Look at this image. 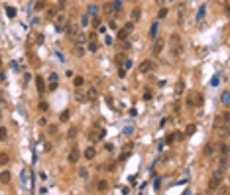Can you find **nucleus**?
Wrapping results in <instances>:
<instances>
[{
  "mask_svg": "<svg viewBox=\"0 0 230 195\" xmlns=\"http://www.w3.org/2000/svg\"><path fill=\"white\" fill-rule=\"evenodd\" d=\"M100 138H104V130L99 128V126H94V130L89 132V140H91V142H99Z\"/></svg>",
  "mask_w": 230,
  "mask_h": 195,
  "instance_id": "nucleus-2",
  "label": "nucleus"
},
{
  "mask_svg": "<svg viewBox=\"0 0 230 195\" xmlns=\"http://www.w3.org/2000/svg\"><path fill=\"white\" fill-rule=\"evenodd\" d=\"M0 118H2V114H0Z\"/></svg>",
  "mask_w": 230,
  "mask_h": 195,
  "instance_id": "nucleus-53",
  "label": "nucleus"
},
{
  "mask_svg": "<svg viewBox=\"0 0 230 195\" xmlns=\"http://www.w3.org/2000/svg\"><path fill=\"white\" fill-rule=\"evenodd\" d=\"M2 79H4V77H2V75H0V83H2Z\"/></svg>",
  "mask_w": 230,
  "mask_h": 195,
  "instance_id": "nucleus-51",
  "label": "nucleus"
},
{
  "mask_svg": "<svg viewBox=\"0 0 230 195\" xmlns=\"http://www.w3.org/2000/svg\"><path fill=\"white\" fill-rule=\"evenodd\" d=\"M38 109H40V111H47V109H49V104H47L45 101H41V103L38 104Z\"/></svg>",
  "mask_w": 230,
  "mask_h": 195,
  "instance_id": "nucleus-33",
  "label": "nucleus"
},
{
  "mask_svg": "<svg viewBox=\"0 0 230 195\" xmlns=\"http://www.w3.org/2000/svg\"><path fill=\"white\" fill-rule=\"evenodd\" d=\"M10 179H12L10 171H8V169H4V171L0 174V183H10Z\"/></svg>",
  "mask_w": 230,
  "mask_h": 195,
  "instance_id": "nucleus-13",
  "label": "nucleus"
},
{
  "mask_svg": "<svg viewBox=\"0 0 230 195\" xmlns=\"http://www.w3.org/2000/svg\"><path fill=\"white\" fill-rule=\"evenodd\" d=\"M94 156H97V150L92 148V146H89V148L85 150V158H87V160H92Z\"/></svg>",
  "mask_w": 230,
  "mask_h": 195,
  "instance_id": "nucleus-15",
  "label": "nucleus"
},
{
  "mask_svg": "<svg viewBox=\"0 0 230 195\" xmlns=\"http://www.w3.org/2000/svg\"><path fill=\"white\" fill-rule=\"evenodd\" d=\"M144 99H146V101H150V99H151V93H150V91H146V95H144Z\"/></svg>",
  "mask_w": 230,
  "mask_h": 195,
  "instance_id": "nucleus-48",
  "label": "nucleus"
},
{
  "mask_svg": "<svg viewBox=\"0 0 230 195\" xmlns=\"http://www.w3.org/2000/svg\"><path fill=\"white\" fill-rule=\"evenodd\" d=\"M79 158H81L79 150H77V148H73L71 152H69V156H67V160H69L71 164H75V162H79Z\"/></svg>",
  "mask_w": 230,
  "mask_h": 195,
  "instance_id": "nucleus-5",
  "label": "nucleus"
},
{
  "mask_svg": "<svg viewBox=\"0 0 230 195\" xmlns=\"http://www.w3.org/2000/svg\"><path fill=\"white\" fill-rule=\"evenodd\" d=\"M6 14L10 16V18H14V16H16V8H12V6H6Z\"/></svg>",
  "mask_w": 230,
  "mask_h": 195,
  "instance_id": "nucleus-29",
  "label": "nucleus"
},
{
  "mask_svg": "<svg viewBox=\"0 0 230 195\" xmlns=\"http://www.w3.org/2000/svg\"><path fill=\"white\" fill-rule=\"evenodd\" d=\"M89 49H91V51H97V49H99V44H97V41H91V44H89Z\"/></svg>",
  "mask_w": 230,
  "mask_h": 195,
  "instance_id": "nucleus-34",
  "label": "nucleus"
},
{
  "mask_svg": "<svg viewBox=\"0 0 230 195\" xmlns=\"http://www.w3.org/2000/svg\"><path fill=\"white\" fill-rule=\"evenodd\" d=\"M38 124H40V126H47V120H45V118H40V120H38Z\"/></svg>",
  "mask_w": 230,
  "mask_h": 195,
  "instance_id": "nucleus-44",
  "label": "nucleus"
},
{
  "mask_svg": "<svg viewBox=\"0 0 230 195\" xmlns=\"http://www.w3.org/2000/svg\"><path fill=\"white\" fill-rule=\"evenodd\" d=\"M43 8H45V0H38V2H35V10L40 12V10H43Z\"/></svg>",
  "mask_w": 230,
  "mask_h": 195,
  "instance_id": "nucleus-27",
  "label": "nucleus"
},
{
  "mask_svg": "<svg viewBox=\"0 0 230 195\" xmlns=\"http://www.w3.org/2000/svg\"><path fill=\"white\" fill-rule=\"evenodd\" d=\"M130 152H132V142H128V144L124 146V150H122V158L130 156Z\"/></svg>",
  "mask_w": 230,
  "mask_h": 195,
  "instance_id": "nucleus-22",
  "label": "nucleus"
},
{
  "mask_svg": "<svg viewBox=\"0 0 230 195\" xmlns=\"http://www.w3.org/2000/svg\"><path fill=\"white\" fill-rule=\"evenodd\" d=\"M77 132H79V130L75 128V126H71V128H69V132H67V138H69V140H71V138H75V136H77Z\"/></svg>",
  "mask_w": 230,
  "mask_h": 195,
  "instance_id": "nucleus-26",
  "label": "nucleus"
},
{
  "mask_svg": "<svg viewBox=\"0 0 230 195\" xmlns=\"http://www.w3.org/2000/svg\"><path fill=\"white\" fill-rule=\"evenodd\" d=\"M8 138V130L4 126H0V140H6Z\"/></svg>",
  "mask_w": 230,
  "mask_h": 195,
  "instance_id": "nucleus-28",
  "label": "nucleus"
},
{
  "mask_svg": "<svg viewBox=\"0 0 230 195\" xmlns=\"http://www.w3.org/2000/svg\"><path fill=\"white\" fill-rule=\"evenodd\" d=\"M97 189H99V191H106V189H108V183H106L104 179H100V181L97 183Z\"/></svg>",
  "mask_w": 230,
  "mask_h": 195,
  "instance_id": "nucleus-23",
  "label": "nucleus"
},
{
  "mask_svg": "<svg viewBox=\"0 0 230 195\" xmlns=\"http://www.w3.org/2000/svg\"><path fill=\"white\" fill-rule=\"evenodd\" d=\"M57 89V81H49V91H55Z\"/></svg>",
  "mask_w": 230,
  "mask_h": 195,
  "instance_id": "nucleus-37",
  "label": "nucleus"
},
{
  "mask_svg": "<svg viewBox=\"0 0 230 195\" xmlns=\"http://www.w3.org/2000/svg\"><path fill=\"white\" fill-rule=\"evenodd\" d=\"M158 16H159V18H165V16H167V8H161Z\"/></svg>",
  "mask_w": 230,
  "mask_h": 195,
  "instance_id": "nucleus-38",
  "label": "nucleus"
},
{
  "mask_svg": "<svg viewBox=\"0 0 230 195\" xmlns=\"http://www.w3.org/2000/svg\"><path fill=\"white\" fill-rule=\"evenodd\" d=\"M112 10H114V8H112V4H106V6H104V14H106V16H108Z\"/></svg>",
  "mask_w": 230,
  "mask_h": 195,
  "instance_id": "nucleus-36",
  "label": "nucleus"
},
{
  "mask_svg": "<svg viewBox=\"0 0 230 195\" xmlns=\"http://www.w3.org/2000/svg\"><path fill=\"white\" fill-rule=\"evenodd\" d=\"M85 41H87V36H85V32H81V30H79V32L75 34V44H81V46H83Z\"/></svg>",
  "mask_w": 230,
  "mask_h": 195,
  "instance_id": "nucleus-12",
  "label": "nucleus"
},
{
  "mask_svg": "<svg viewBox=\"0 0 230 195\" xmlns=\"http://www.w3.org/2000/svg\"><path fill=\"white\" fill-rule=\"evenodd\" d=\"M69 116H71V112L69 111H63L59 114V122H67V120H69Z\"/></svg>",
  "mask_w": 230,
  "mask_h": 195,
  "instance_id": "nucleus-21",
  "label": "nucleus"
},
{
  "mask_svg": "<svg viewBox=\"0 0 230 195\" xmlns=\"http://www.w3.org/2000/svg\"><path fill=\"white\" fill-rule=\"evenodd\" d=\"M97 97H99V91L91 87V89L87 91V99H89V101H97Z\"/></svg>",
  "mask_w": 230,
  "mask_h": 195,
  "instance_id": "nucleus-14",
  "label": "nucleus"
},
{
  "mask_svg": "<svg viewBox=\"0 0 230 195\" xmlns=\"http://www.w3.org/2000/svg\"><path fill=\"white\" fill-rule=\"evenodd\" d=\"M175 91H177V95L183 91V83H177V89H175Z\"/></svg>",
  "mask_w": 230,
  "mask_h": 195,
  "instance_id": "nucleus-46",
  "label": "nucleus"
},
{
  "mask_svg": "<svg viewBox=\"0 0 230 195\" xmlns=\"http://www.w3.org/2000/svg\"><path fill=\"white\" fill-rule=\"evenodd\" d=\"M163 46H165L163 39H155V44H153V55H159V53L163 51Z\"/></svg>",
  "mask_w": 230,
  "mask_h": 195,
  "instance_id": "nucleus-4",
  "label": "nucleus"
},
{
  "mask_svg": "<svg viewBox=\"0 0 230 195\" xmlns=\"http://www.w3.org/2000/svg\"><path fill=\"white\" fill-rule=\"evenodd\" d=\"M55 26H57V30H63L65 28V14H59L55 18Z\"/></svg>",
  "mask_w": 230,
  "mask_h": 195,
  "instance_id": "nucleus-10",
  "label": "nucleus"
},
{
  "mask_svg": "<svg viewBox=\"0 0 230 195\" xmlns=\"http://www.w3.org/2000/svg\"><path fill=\"white\" fill-rule=\"evenodd\" d=\"M49 134H51V136H53V134H57V126H55V124L49 126Z\"/></svg>",
  "mask_w": 230,
  "mask_h": 195,
  "instance_id": "nucleus-42",
  "label": "nucleus"
},
{
  "mask_svg": "<svg viewBox=\"0 0 230 195\" xmlns=\"http://www.w3.org/2000/svg\"><path fill=\"white\" fill-rule=\"evenodd\" d=\"M87 39H89V41H94V39H97V32L89 34V36H87Z\"/></svg>",
  "mask_w": 230,
  "mask_h": 195,
  "instance_id": "nucleus-40",
  "label": "nucleus"
},
{
  "mask_svg": "<svg viewBox=\"0 0 230 195\" xmlns=\"http://www.w3.org/2000/svg\"><path fill=\"white\" fill-rule=\"evenodd\" d=\"M218 2H220V4H224V6L228 8V0H218Z\"/></svg>",
  "mask_w": 230,
  "mask_h": 195,
  "instance_id": "nucleus-49",
  "label": "nucleus"
},
{
  "mask_svg": "<svg viewBox=\"0 0 230 195\" xmlns=\"http://www.w3.org/2000/svg\"><path fill=\"white\" fill-rule=\"evenodd\" d=\"M212 154H214V146H212V144H207V146H204V156L210 158Z\"/></svg>",
  "mask_w": 230,
  "mask_h": 195,
  "instance_id": "nucleus-17",
  "label": "nucleus"
},
{
  "mask_svg": "<svg viewBox=\"0 0 230 195\" xmlns=\"http://www.w3.org/2000/svg\"><path fill=\"white\" fill-rule=\"evenodd\" d=\"M132 30H134V22H128V24H124V26L118 30V39H126V38L132 34Z\"/></svg>",
  "mask_w": 230,
  "mask_h": 195,
  "instance_id": "nucleus-1",
  "label": "nucleus"
},
{
  "mask_svg": "<svg viewBox=\"0 0 230 195\" xmlns=\"http://www.w3.org/2000/svg\"><path fill=\"white\" fill-rule=\"evenodd\" d=\"M124 59H126V57H124V55H122V53H120V55H116V61H118V63H122Z\"/></svg>",
  "mask_w": 230,
  "mask_h": 195,
  "instance_id": "nucleus-45",
  "label": "nucleus"
},
{
  "mask_svg": "<svg viewBox=\"0 0 230 195\" xmlns=\"http://www.w3.org/2000/svg\"><path fill=\"white\" fill-rule=\"evenodd\" d=\"M130 16H132V22H136V20H140V16H142V10H140V8H134Z\"/></svg>",
  "mask_w": 230,
  "mask_h": 195,
  "instance_id": "nucleus-18",
  "label": "nucleus"
},
{
  "mask_svg": "<svg viewBox=\"0 0 230 195\" xmlns=\"http://www.w3.org/2000/svg\"><path fill=\"white\" fill-rule=\"evenodd\" d=\"M220 154H222V156H228V144H222V146H220Z\"/></svg>",
  "mask_w": 230,
  "mask_h": 195,
  "instance_id": "nucleus-32",
  "label": "nucleus"
},
{
  "mask_svg": "<svg viewBox=\"0 0 230 195\" xmlns=\"http://www.w3.org/2000/svg\"><path fill=\"white\" fill-rule=\"evenodd\" d=\"M165 142H167V144H171V142H173V134H169V136L165 138Z\"/></svg>",
  "mask_w": 230,
  "mask_h": 195,
  "instance_id": "nucleus-47",
  "label": "nucleus"
},
{
  "mask_svg": "<svg viewBox=\"0 0 230 195\" xmlns=\"http://www.w3.org/2000/svg\"><path fill=\"white\" fill-rule=\"evenodd\" d=\"M92 26L99 28V26H100V18H94V20H92Z\"/></svg>",
  "mask_w": 230,
  "mask_h": 195,
  "instance_id": "nucleus-43",
  "label": "nucleus"
},
{
  "mask_svg": "<svg viewBox=\"0 0 230 195\" xmlns=\"http://www.w3.org/2000/svg\"><path fill=\"white\" fill-rule=\"evenodd\" d=\"M158 34V24H151V28H150V38H153Z\"/></svg>",
  "mask_w": 230,
  "mask_h": 195,
  "instance_id": "nucleus-30",
  "label": "nucleus"
},
{
  "mask_svg": "<svg viewBox=\"0 0 230 195\" xmlns=\"http://www.w3.org/2000/svg\"><path fill=\"white\" fill-rule=\"evenodd\" d=\"M67 4V0H59V6H65Z\"/></svg>",
  "mask_w": 230,
  "mask_h": 195,
  "instance_id": "nucleus-50",
  "label": "nucleus"
},
{
  "mask_svg": "<svg viewBox=\"0 0 230 195\" xmlns=\"http://www.w3.org/2000/svg\"><path fill=\"white\" fill-rule=\"evenodd\" d=\"M55 14H57V12H55L53 8H51V10H47V18H49V20H51V18H55Z\"/></svg>",
  "mask_w": 230,
  "mask_h": 195,
  "instance_id": "nucleus-39",
  "label": "nucleus"
},
{
  "mask_svg": "<svg viewBox=\"0 0 230 195\" xmlns=\"http://www.w3.org/2000/svg\"><path fill=\"white\" fill-rule=\"evenodd\" d=\"M65 32H67V36H69V38H75V34L79 32V28L73 26V24H67V26H65Z\"/></svg>",
  "mask_w": 230,
  "mask_h": 195,
  "instance_id": "nucleus-9",
  "label": "nucleus"
},
{
  "mask_svg": "<svg viewBox=\"0 0 230 195\" xmlns=\"http://www.w3.org/2000/svg\"><path fill=\"white\" fill-rule=\"evenodd\" d=\"M79 176H81V177H87V176H89V171H87V168H81V169H79Z\"/></svg>",
  "mask_w": 230,
  "mask_h": 195,
  "instance_id": "nucleus-35",
  "label": "nucleus"
},
{
  "mask_svg": "<svg viewBox=\"0 0 230 195\" xmlns=\"http://www.w3.org/2000/svg\"><path fill=\"white\" fill-rule=\"evenodd\" d=\"M181 51H183V46H181V44H175V46L171 47V53H173V55H181Z\"/></svg>",
  "mask_w": 230,
  "mask_h": 195,
  "instance_id": "nucleus-19",
  "label": "nucleus"
},
{
  "mask_svg": "<svg viewBox=\"0 0 230 195\" xmlns=\"http://www.w3.org/2000/svg\"><path fill=\"white\" fill-rule=\"evenodd\" d=\"M0 65H2V59H0Z\"/></svg>",
  "mask_w": 230,
  "mask_h": 195,
  "instance_id": "nucleus-52",
  "label": "nucleus"
},
{
  "mask_svg": "<svg viewBox=\"0 0 230 195\" xmlns=\"http://www.w3.org/2000/svg\"><path fill=\"white\" fill-rule=\"evenodd\" d=\"M218 185H220V177H218V176H212V179H210V183H209V193H210V191H214Z\"/></svg>",
  "mask_w": 230,
  "mask_h": 195,
  "instance_id": "nucleus-7",
  "label": "nucleus"
},
{
  "mask_svg": "<svg viewBox=\"0 0 230 195\" xmlns=\"http://www.w3.org/2000/svg\"><path fill=\"white\" fill-rule=\"evenodd\" d=\"M41 41H43V36L38 34V32H32L28 36V44H30V46H35V44H41Z\"/></svg>",
  "mask_w": 230,
  "mask_h": 195,
  "instance_id": "nucleus-3",
  "label": "nucleus"
},
{
  "mask_svg": "<svg viewBox=\"0 0 230 195\" xmlns=\"http://www.w3.org/2000/svg\"><path fill=\"white\" fill-rule=\"evenodd\" d=\"M73 83H75V87H81V85L85 83V79H83V77H75V79H73Z\"/></svg>",
  "mask_w": 230,
  "mask_h": 195,
  "instance_id": "nucleus-31",
  "label": "nucleus"
},
{
  "mask_svg": "<svg viewBox=\"0 0 230 195\" xmlns=\"http://www.w3.org/2000/svg\"><path fill=\"white\" fill-rule=\"evenodd\" d=\"M8 162H10V156H8L6 152H2V154H0V166H6Z\"/></svg>",
  "mask_w": 230,
  "mask_h": 195,
  "instance_id": "nucleus-20",
  "label": "nucleus"
},
{
  "mask_svg": "<svg viewBox=\"0 0 230 195\" xmlns=\"http://www.w3.org/2000/svg\"><path fill=\"white\" fill-rule=\"evenodd\" d=\"M35 85H38V91H40V93L45 91V83H43V77H35Z\"/></svg>",
  "mask_w": 230,
  "mask_h": 195,
  "instance_id": "nucleus-16",
  "label": "nucleus"
},
{
  "mask_svg": "<svg viewBox=\"0 0 230 195\" xmlns=\"http://www.w3.org/2000/svg\"><path fill=\"white\" fill-rule=\"evenodd\" d=\"M187 104H189V106H195V97H193V95L187 99Z\"/></svg>",
  "mask_w": 230,
  "mask_h": 195,
  "instance_id": "nucleus-41",
  "label": "nucleus"
},
{
  "mask_svg": "<svg viewBox=\"0 0 230 195\" xmlns=\"http://www.w3.org/2000/svg\"><path fill=\"white\" fill-rule=\"evenodd\" d=\"M195 130H197V126H195V124H189L187 130H185V134H187V136H193V134H195Z\"/></svg>",
  "mask_w": 230,
  "mask_h": 195,
  "instance_id": "nucleus-25",
  "label": "nucleus"
},
{
  "mask_svg": "<svg viewBox=\"0 0 230 195\" xmlns=\"http://www.w3.org/2000/svg\"><path fill=\"white\" fill-rule=\"evenodd\" d=\"M73 55H77V57H83V55H85V47L81 46V44H75V47H73Z\"/></svg>",
  "mask_w": 230,
  "mask_h": 195,
  "instance_id": "nucleus-11",
  "label": "nucleus"
},
{
  "mask_svg": "<svg viewBox=\"0 0 230 195\" xmlns=\"http://www.w3.org/2000/svg\"><path fill=\"white\" fill-rule=\"evenodd\" d=\"M183 10L185 4H177V22H181V18H183Z\"/></svg>",
  "mask_w": 230,
  "mask_h": 195,
  "instance_id": "nucleus-24",
  "label": "nucleus"
},
{
  "mask_svg": "<svg viewBox=\"0 0 230 195\" xmlns=\"http://www.w3.org/2000/svg\"><path fill=\"white\" fill-rule=\"evenodd\" d=\"M150 69H151V61H150V59H146V61H142V63L138 65V71L140 73H148Z\"/></svg>",
  "mask_w": 230,
  "mask_h": 195,
  "instance_id": "nucleus-6",
  "label": "nucleus"
},
{
  "mask_svg": "<svg viewBox=\"0 0 230 195\" xmlns=\"http://www.w3.org/2000/svg\"><path fill=\"white\" fill-rule=\"evenodd\" d=\"M75 101L77 103H87V91H75Z\"/></svg>",
  "mask_w": 230,
  "mask_h": 195,
  "instance_id": "nucleus-8",
  "label": "nucleus"
}]
</instances>
